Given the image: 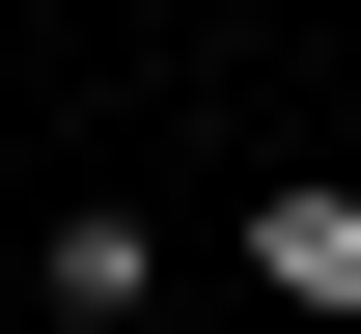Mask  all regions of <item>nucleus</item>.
Here are the masks:
<instances>
[{"label":"nucleus","instance_id":"nucleus-1","mask_svg":"<svg viewBox=\"0 0 361 334\" xmlns=\"http://www.w3.org/2000/svg\"><path fill=\"white\" fill-rule=\"evenodd\" d=\"M167 279H195V223H139V195H56V223H28V306L56 334H139Z\"/></svg>","mask_w":361,"mask_h":334},{"label":"nucleus","instance_id":"nucleus-2","mask_svg":"<svg viewBox=\"0 0 361 334\" xmlns=\"http://www.w3.org/2000/svg\"><path fill=\"white\" fill-rule=\"evenodd\" d=\"M223 251H250V306H306V334H361V195H334V167H306V195H250Z\"/></svg>","mask_w":361,"mask_h":334}]
</instances>
